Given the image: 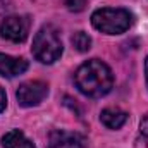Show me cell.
<instances>
[{
	"label": "cell",
	"instance_id": "8992f818",
	"mask_svg": "<svg viewBox=\"0 0 148 148\" xmlns=\"http://www.w3.org/2000/svg\"><path fill=\"white\" fill-rule=\"evenodd\" d=\"M47 148H88V140L84 134L66 129H53L48 134Z\"/></svg>",
	"mask_w": 148,
	"mask_h": 148
},
{
	"label": "cell",
	"instance_id": "3957f363",
	"mask_svg": "<svg viewBox=\"0 0 148 148\" xmlns=\"http://www.w3.org/2000/svg\"><path fill=\"white\" fill-rule=\"evenodd\" d=\"M91 24L95 29L105 35H121L131 28L133 14L126 9H114V7L97 9L91 14Z\"/></svg>",
	"mask_w": 148,
	"mask_h": 148
},
{
	"label": "cell",
	"instance_id": "7a4b0ae2",
	"mask_svg": "<svg viewBox=\"0 0 148 148\" xmlns=\"http://www.w3.org/2000/svg\"><path fill=\"white\" fill-rule=\"evenodd\" d=\"M62 50L64 47H62V40L59 36V31L52 24L41 26L33 40V47H31L33 57L41 64H53L62 55Z\"/></svg>",
	"mask_w": 148,
	"mask_h": 148
},
{
	"label": "cell",
	"instance_id": "30bf717a",
	"mask_svg": "<svg viewBox=\"0 0 148 148\" xmlns=\"http://www.w3.org/2000/svg\"><path fill=\"white\" fill-rule=\"evenodd\" d=\"M71 43H73V48L77 50L79 53H84L91 48V38L90 35H86L84 31H77L71 36Z\"/></svg>",
	"mask_w": 148,
	"mask_h": 148
},
{
	"label": "cell",
	"instance_id": "5b68a950",
	"mask_svg": "<svg viewBox=\"0 0 148 148\" xmlns=\"http://www.w3.org/2000/svg\"><path fill=\"white\" fill-rule=\"evenodd\" d=\"M47 95L48 84L43 81H26L16 91V98L21 107H36L47 98Z\"/></svg>",
	"mask_w": 148,
	"mask_h": 148
},
{
	"label": "cell",
	"instance_id": "4fadbf2b",
	"mask_svg": "<svg viewBox=\"0 0 148 148\" xmlns=\"http://www.w3.org/2000/svg\"><path fill=\"white\" fill-rule=\"evenodd\" d=\"M5 107H7V97H5V91L0 86V112L5 110Z\"/></svg>",
	"mask_w": 148,
	"mask_h": 148
},
{
	"label": "cell",
	"instance_id": "9c48e42d",
	"mask_svg": "<svg viewBox=\"0 0 148 148\" xmlns=\"http://www.w3.org/2000/svg\"><path fill=\"white\" fill-rule=\"evenodd\" d=\"M2 147L3 148H36L31 140L24 136L23 131L19 129H10L2 136Z\"/></svg>",
	"mask_w": 148,
	"mask_h": 148
},
{
	"label": "cell",
	"instance_id": "6da1fadb",
	"mask_svg": "<svg viewBox=\"0 0 148 148\" xmlns=\"http://www.w3.org/2000/svg\"><path fill=\"white\" fill-rule=\"evenodd\" d=\"M74 83L83 95L90 98H100L112 90L114 74L105 62L91 59L79 66V69L74 74Z\"/></svg>",
	"mask_w": 148,
	"mask_h": 148
},
{
	"label": "cell",
	"instance_id": "277c9868",
	"mask_svg": "<svg viewBox=\"0 0 148 148\" xmlns=\"http://www.w3.org/2000/svg\"><path fill=\"white\" fill-rule=\"evenodd\" d=\"M29 26L28 16H7L0 23V36L12 43H23L29 35Z\"/></svg>",
	"mask_w": 148,
	"mask_h": 148
},
{
	"label": "cell",
	"instance_id": "8fae6325",
	"mask_svg": "<svg viewBox=\"0 0 148 148\" xmlns=\"http://www.w3.org/2000/svg\"><path fill=\"white\" fill-rule=\"evenodd\" d=\"M64 2H66L67 9L73 12H81L86 5V0H64Z\"/></svg>",
	"mask_w": 148,
	"mask_h": 148
},
{
	"label": "cell",
	"instance_id": "7c38bea8",
	"mask_svg": "<svg viewBox=\"0 0 148 148\" xmlns=\"http://www.w3.org/2000/svg\"><path fill=\"white\" fill-rule=\"evenodd\" d=\"M140 131H141V134H145L148 138V114L141 119V122H140Z\"/></svg>",
	"mask_w": 148,
	"mask_h": 148
},
{
	"label": "cell",
	"instance_id": "52a82bcc",
	"mask_svg": "<svg viewBox=\"0 0 148 148\" xmlns=\"http://www.w3.org/2000/svg\"><path fill=\"white\" fill-rule=\"evenodd\" d=\"M29 67L28 60L23 57H10L5 53H0V76L3 77H16L19 74L26 73Z\"/></svg>",
	"mask_w": 148,
	"mask_h": 148
},
{
	"label": "cell",
	"instance_id": "ba28073f",
	"mask_svg": "<svg viewBox=\"0 0 148 148\" xmlns=\"http://www.w3.org/2000/svg\"><path fill=\"white\" fill-rule=\"evenodd\" d=\"M127 121V112L121 110L117 107H109L100 112V122L109 127V129H119L126 124Z\"/></svg>",
	"mask_w": 148,
	"mask_h": 148
},
{
	"label": "cell",
	"instance_id": "5bb4252c",
	"mask_svg": "<svg viewBox=\"0 0 148 148\" xmlns=\"http://www.w3.org/2000/svg\"><path fill=\"white\" fill-rule=\"evenodd\" d=\"M145 76H147V86H148V55L145 59Z\"/></svg>",
	"mask_w": 148,
	"mask_h": 148
}]
</instances>
